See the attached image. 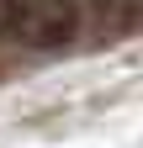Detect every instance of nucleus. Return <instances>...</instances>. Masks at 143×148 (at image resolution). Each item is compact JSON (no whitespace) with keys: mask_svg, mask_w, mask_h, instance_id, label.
I'll use <instances>...</instances> for the list:
<instances>
[{"mask_svg":"<svg viewBox=\"0 0 143 148\" xmlns=\"http://www.w3.org/2000/svg\"><path fill=\"white\" fill-rule=\"evenodd\" d=\"M16 32L32 48H64L80 32V5L74 0H21L16 11Z\"/></svg>","mask_w":143,"mask_h":148,"instance_id":"obj_1","label":"nucleus"},{"mask_svg":"<svg viewBox=\"0 0 143 148\" xmlns=\"http://www.w3.org/2000/svg\"><path fill=\"white\" fill-rule=\"evenodd\" d=\"M106 5H111L122 21H143V0H106Z\"/></svg>","mask_w":143,"mask_h":148,"instance_id":"obj_2","label":"nucleus"}]
</instances>
